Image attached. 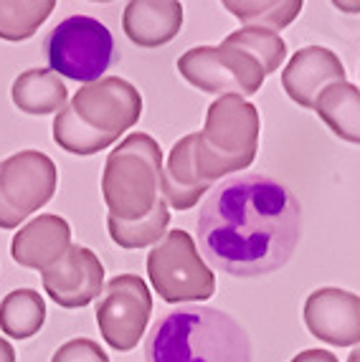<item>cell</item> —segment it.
<instances>
[{
    "instance_id": "6da1fadb",
    "label": "cell",
    "mask_w": 360,
    "mask_h": 362,
    "mask_svg": "<svg viewBox=\"0 0 360 362\" xmlns=\"http://www.w3.org/2000/svg\"><path fill=\"white\" fill-rule=\"evenodd\" d=\"M300 203L282 182L247 173L223 180L201 206L196 230L206 259L231 276H264L300 241Z\"/></svg>"
},
{
    "instance_id": "7a4b0ae2",
    "label": "cell",
    "mask_w": 360,
    "mask_h": 362,
    "mask_svg": "<svg viewBox=\"0 0 360 362\" xmlns=\"http://www.w3.org/2000/svg\"><path fill=\"white\" fill-rule=\"evenodd\" d=\"M145 362H252V342L231 314L206 304H180L152 325Z\"/></svg>"
},
{
    "instance_id": "3957f363",
    "label": "cell",
    "mask_w": 360,
    "mask_h": 362,
    "mask_svg": "<svg viewBox=\"0 0 360 362\" xmlns=\"http://www.w3.org/2000/svg\"><path fill=\"white\" fill-rule=\"evenodd\" d=\"M142 117V97L130 81L102 76L84 84L54 117V142L72 155H96Z\"/></svg>"
},
{
    "instance_id": "277c9868",
    "label": "cell",
    "mask_w": 360,
    "mask_h": 362,
    "mask_svg": "<svg viewBox=\"0 0 360 362\" xmlns=\"http://www.w3.org/2000/svg\"><path fill=\"white\" fill-rule=\"evenodd\" d=\"M102 195L109 221L137 223L162 200V150L157 139L133 132L107 155Z\"/></svg>"
},
{
    "instance_id": "5b68a950",
    "label": "cell",
    "mask_w": 360,
    "mask_h": 362,
    "mask_svg": "<svg viewBox=\"0 0 360 362\" xmlns=\"http://www.w3.org/2000/svg\"><path fill=\"white\" fill-rule=\"evenodd\" d=\"M261 119L252 102L239 94L218 97L206 112L203 132H196V168L208 187L221 177L241 173L259 150Z\"/></svg>"
},
{
    "instance_id": "8992f818",
    "label": "cell",
    "mask_w": 360,
    "mask_h": 362,
    "mask_svg": "<svg viewBox=\"0 0 360 362\" xmlns=\"http://www.w3.org/2000/svg\"><path fill=\"white\" fill-rule=\"evenodd\" d=\"M147 276L162 302H206L216 291V276L201 259L193 235L183 228L168 230L147 254Z\"/></svg>"
},
{
    "instance_id": "52a82bcc",
    "label": "cell",
    "mask_w": 360,
    "mask_h": 362,
    "mask_svg": "<svg viewBox=\"0 0 360 362\" xmlns=\"http://www.w3.org/2000/svg\"><path fill=\"white\" fill-rule=\"evenodd\" d=\"M43 49L51 71L81 84L99 81L117 59L109 28L91 16H72L61 21L48 33Z\"/></svg>"
},
{
    "instance_id": "ba28073f",
    "label": "cell",
    "mask_w": 360,
    "mask_h": 362,
    "mask_svg": "<svg viewBox=\"0 0 360 362\" xmlns=\"http://www.w3.org/2000/svg\"><path fill=\"white\" fill-rule=\"evenodd\" d=\"M59 170L38 150H23L0 160V228H18L30 213L54 198Z\"/></svg>"
},
{
    "instance_id": "9c48e42d",
    "label": "cell",
    "mask_w": 360,
    "mask_h": 362,
    "mask_svg": "<svg viewBox=\"0 0 360 362\" xmlns=\"http://www.w3.org/2000/svg\"><path fill=\"white\" fill-rule=\"evenodd\" d=\"M178 71L188 84L206 94L252 97L264 84V69L252 54L231 46H196L178 59Z\"/></svg>"
},
{
    "instance_id": "30bf717a",
    "label": "cell",
    "mask_w": 360,
    "mask_h": 362,
    "mask_svg": "<svg viewBox=\"0 0 360 362\" xmlns=\"http://www.w3.org/2000/svg\"><path fill=\"white\" fill-rule=\"evenodd\" d=\"M152 314V294L137 274H117L104 284L96 302V325L104 342L117 352L140 344Z\"/></svg>"
},
{
    "instance_id": "8fae6325",
    "label": "cell",
    "mask_w": 360,
    "mask_h": 362,
    "mask_svg": "<svg viewBox=\"0 0 360 362\" xmlns=\"http://www.w3.org/2000/svg\"><path fill=\"white\" fill-rule=\"evenodd\" d=\"M41 281L59 307L81 309L104 291V266L91 248L72 243L64 259L41 274Z\"/></svg>"
},
{
    "instance_id": "7c38bea8",
    "label": "cell",
    "mask_w": 360,
    "mask_h": 362,
    "mask_svg": "<svg viewBox=\"0 0 360 362\" xmlns=\"http://www.w3.org/2000/svg\"><path fill=\"white\" fill-rule=\"evenodd\" d=\"M305 325L313 337L332 347L360 344V296L337 286H322L305 302Z\"/></svg>"
},
{
    "instance_id": "4fadbf2b",
    "label": "cell",
    "mask_w": 360,
    "mask_h": 362,
    "mask_svg": "<svg viewBox=\"0 0 360 362\" xmlns=\"http://www.w3.org/2000/svg\"><path fill=\"white\" fill-rule=\"evenodd\" d=\"M348 81L345 66L335 51L325 46H305L289 59L282 71V86L287 97L305 109H315L320 94L327 86Z\"/></svg>"
},
{
    "instance_id": "5bb4252c",
    "label": "cell",
    "mask_w": 360,
    "mask_h": 362,
    "mask_svg": "<svg viewBox=\"0 0 360 362\" xmlns=\"http://www.w3.org/2000/svg\"><path fill=\"white\" fill-rule=\"evenodd\" d=\"M72 248V226L61 216L43 213L18 228L11 241V256L18 266L48 272Z\"/></svg>"
},
{
    "instance_id": "9a60e30c",
    "label": "cell",
    "mask_w": 360,
    "mask_h": 362,
    "mask_svg": "<svg viewBox=\"0 0 360 362\" xmlns=\"http://www.w3.org/2000/svg\"><path fill=\"white\" fill-rule=\"evenodd\" d=\"M183 6L178 0H133L122 13V28L140 49L165 46L180 33Z\"/></svg>"
},
{
    "instance_id": "2e32d148",
    "label": "cell",
    "mask_w": 360,
    "mask_h": 362,
    "mask_svg": "<svg viewBox=\"0 0 360 362\" xmlns=\"http://www.w3.org/2000/svg\"><path fill=\"white\" fill-rule=\"evenodd\" d=\"M206 193H210V187L201 180L196 168V134H188L168 152V163L162 168V198L175 211H191Z\"/></svg>"
},
{
    "instance_id": "e0dca14e",
    "label": "cell",
    "mask_w": 360,
    "mask_h": 362,
    "mask_svg": "<svg viewBox=\"0 0 360 362\" xmlns=\"http://www.w3.org/2000/svg\"><path fill=\"white\" fill-rule=\"evenodd\" d=\"M11 99L26 115H59L67 107L69 89L51 69H28L13 81Z\"/></svg>"
},
{
    "instance_id": "ac0fdd59",
    "label": "cell",
    "mask_w": 360,
    "mask_h": 362,
    "mask_svg": "<svg viewBox=\"0 0 360 362\" xmlns=\"http://www.w3.org/2000/svg\"><path fill=\"white\" fill-rule=\"evenodd\" d=\"M315 112L340 139L360 145V89L355 84L340 81L327 86L320 94Z\"/></svg>"
},
{
    "instance_id": "d6986e66",
    "label": "cell",
    "mask_w": 360,
    "mask_h": 362,
    "mask_svg": "<svg viewBox=\"0 0 360 362\" xmlns=\"http://www.w3.org/2000/svg\"><path fill=\"white\" fill-rule=\"evenodd\" d=\"M46 302L36 289H13L0 302V329L13 339H28L41 332Z\"/></svg>"
},
{
    "instance_id": "ffe728a7",
    "label": "cell",
    "mask_w": 360,
    "mask_h": 362,
    "mask_svg": "<svg viewBox=\"0 0 360 362\" xmlns=\"http://www.w3.org/2000/svg\"><path fill=\"white\" fill-rule=\"evenodd\" d=\"M231 16L244 23V28L282 30L302 11V0H226L223 3Z\"/></svg>"
},
{
    "instance_id": "44dd1931",
    "label": "cell",
    "mask_w": 360,
    "mask_h": 362,
    "mask_svg": "<svg viewBox=\"0 0 360 362\" xmlns=\"http://www.w3.org/2000/svg\"><path fill=\"white\" fill-rule=\"evenodd\" d=\"M56 0H0V38L26 41L54 13Z\"/></svg>"
},
{
    "instance_id": "7402d4cb",
    "label": "cell",
    "mask_w": 360,
    "mask_h": 362,
    "mask_svg": "<svg viewBox=\"0 0 360 362\" xmlns=\"http://www.w3.org/2000/svg\"><path fill=\"white\" fill-rule=\"evenodd\" d=\"M223 46L252 54L261 64V69H264V76L279 71L282 61L287 59V43H284V38L266 28H239L231 36L223 38Z\"/></svg>"
},
{
    "instance_id": "603a6c76",
    "label": "cell",
    "mask_w": 360,
    "mask_h": 362,
    "mask_svg": "<svg viewBox=\"0 0 360 362\" xmlns=\"http://www.w3.org/2000/svg\"><path fill=\"white\" fill-rule=\"evenodd\" d=\"M170 226V206L165 198L157 203V208L147 218L137 221V223H117L107 218V230L112 235V241L120 248H145V246H157L165 238Z\"/></svg>"
},
{
    "instance_id": "cb8c5ba5",
    "label": "cell",
    "mask_w": 360,
    "mask_h": 362,
    "mask_svg": "<svg viewBox=\"0 0 360 362\" xmlns=\"http://www.w3.org/2000/svg\"><path fill=\"white\" fill-rule=\"evenodd\" d=\"M51 362H109V357L94 339L77 337L61 344L51 357Z\"/></svg>"
},
{
    "instance_id": "d4e9b609",
    "label": "cell",
    "mask_w": 360,
    "mask_h": 362,
    "mask_svg": "<svg viewBox=\"0 0 360 362\" xmlns=\"http://www.w3.org/2000/svg\"><path fill=\"white\" fill-rule=\"evenodd\" d=\"M292 362H337V357L327 350H302L292 357Z\"/></svg>"
},
{
    "instance_id": "484cf974",
    "label": "cell",
    "mask_w": 360,
    "mask_h": 362,
    "mask_svg": "<svg viewBox=\"0 0 360 362\" xmlns=\"http://www.w3.org/2000/svg\"><path fill=\"white\" fill-rule=\"evenodd\" d=\"M0 362H16V350L8 339L0 337Z\"/></svg>"
},
{
    "instance_id": "4316f807",
    "label": "cell",
    "mask_w": 360,
    "mask_h": 362,
    "mask_svg": "<svg viewBox=\"0 0 360 362\" xmlns=\"http://www.w3.org/2000/svg\"><path fill=\"white\" fill-rule=\"evenodd\" d=\"M340 11H348V13H360V3H335Z\"/></svg>"
},
{
    "instance_id": "83f0119b",
    "label": "cell",
    "mask_w": 360,
    "mask_h": 362,
    "mask_svg": "<svg viewBox=\"0 0 360 362\" xmlns=\"http://www.w3.org/2000/svg\"><path fill=\"white\" fill-rule=\"evenodd\" d=\"M348 362H360V344H358V347H355V350L348 355Z\"/></svg>"
}]
</instances>
